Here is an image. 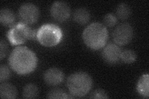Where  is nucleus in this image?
<instances>
[{
    "label": "nucleus",
    "mask_w": 149,
    "mask_h": 99,
    "mask_svg": "<svg viewBox=\"0 0 149 99\" xmlns=\"http://www.w3.org/2000/svg\"><path fill=\"white\" fill-rule=\"evenodd\" d=\"M37 62L36 55L27 47L23 46L15 48L9 57V64L11 69L20 75H26L34 71Z\"/></svg>",
    "instance_id": "obj_1"
},
{
    "label": "nucleus",
    "mask_w": 149,
    "mask_h": 99,
    "mask_svg": "<svg viewBox=\"0 0 149 99\" xmlns=\"http://www.w3.org/2000/svg\"><path fill=\"white\" fill-rule=\"evenodd\" d=\"M82 37L84 43L88 48L97 50L105 46L108 39V32L102 24L94 22L86 27Z\"/></svg>",
    "instance_id": "obj_2"
},
{
    "label": "nucleus",
    "mask_w": 149,
    "mask_h": 99,
    "mask_svg": "<svg viewBox=\"0 0 149 99\" xmlns=\"http://www.w3.org/2000/svg\"><path fill=\"white\" fill-rule=\"evenodd\" d=\"M67 85L72 96L75 97H82L91 90L93 80L88 73L78 71L72 74L68 78Z\"/></svg>",
    "instance_id": "obj_3"
},
{
    "label": "nucleus",
    "mask_w": 149,
    "mask_h": 99,
    "mask_svg": "<svg viewBox=\"0 0 149 99\" xmlns=\"http://www.w3.org/2000/svg\"><path fill=\"white\" fill-rule=\"evenodd\" d=\"M62 32L60 28L53 24H46L37 31L36 39L43 46L50 47L57 45L61 41Z\"/></svg>",
    "instance_id": "obj_4"
},
{
    "label": "nucleus",
    "mask_w": 149,
    "mask_h": 99,
    "mask_svg": "<svg viewBox=\"0 0 149 99\" xmlns=\"http://www.w3.org/2000/svg\"><path fill=\"white\" fill-rule=\"evenodd\" d=\"M37 32L27 24L22 22L13 26L7 33V38L12 45H18L34 39Z\"/></svg>",
    "instance_id": "obj_5"
},
{
    "label": "nucleus",
    "mask_w": 149,
    "mask_h": 99,
    "mask_svg": "<svg viewBox=\"0 0 149 99\" xmlns=\"http://www.w3.org/2000/svg\"><path fill=\"white\" fill-rule=\"evenodd\" d=\"M133 35L132 26L129 23H123L116 27L113 32V38L116 44L123 46L131 41Z\"/></svg>",
    "instance_id": "obj_6"
},
{
    "label": "nucleus",
    "mask_w": 149,
    "mask_h": 99,
    "mask_svg": "<svg viewBox=\"0 0 149 99\" xmlns=\"http://www.w3.org/2000/svg\"><path fill=\"white\" fill-rule=\"evenodd\" d=\"M19 17L21 22L27 25L36 22L39 17V10L35 4L31 3L22 4L19 9Z\"/></svg>",
    "instance_id": "obj_7"
},
{
    "label": "nucleus",
    "mask_w": 149,
    "mask_h": 99,
    "mask_svg": "<svg viewBox=\"0 0 149 99\" xmlns=\"http://www.w3.org/2000/svg\"><path fill=\"white\" fill-rule=\"evenodd\" d=\"M70 8L63 1H56L50 8V14L55 20L58 22L67 21L70 16Z\"/></svg>",
    "instance_id": "obj_8"
},
{
    "label": "nucleus",
    "mask_w": 149,
    "mask_h": 99,
    "mask_svg": "<svg viewBox=\"0 0 149 99\" xmlns=\"http://www.w3.org/2000/svg\"><path fill=\"white\" fill-rule=\"evenodd\" d=\"M121 51L119 46L113 43H109L104 46L102 51L104 60L109 64H115L120 58Z\"/></svg>",
    "instance_id": "obj_9"
},
{
    "label": "nucleus",
    "mask_w": 149,
    "mask_h": 99,
    "mask_svg": "<svg viewBox=\"0 0 149 99\" xmlns=\"http://www.w3.org/2000/svg\"><path fill=\"white\" fill-rule=\"evenodd\" d=\"M64 79V74L57 68L48 69L44 74L45 82L50 86H55L62 83Z\"/></svg>",
    "instance_id": "obj_10"
},
{
    "label": "nucleus",
    "mask_w": 149,
    "mask_h": 99,
    "mask_svg": "<svg viewBox=\"0 0 149 99\" xmlns=\"http://www.w3.org/2000/svg\"><path fill=\"white\" fill-rule=\"evenodd\" d=\"M0 96L1 98L13 99L17 97V91L11 84L2 83L0 86Z\"/></svg>",
    "instance_id": "obj_11"
},
{
    "label": "nucleus",
    "mask_w": 149,
    "mask_h": 99,
    "mask_svg": "<svg viewBox=\"0 0 149 99\" xmlns=\"http://www.w3.org/2000/svg\"><path fill=\"white\" fill-rule=\"evenodd\" d=\"M16 17L13 12L8 8H3L0 11V22L6 27L15 26Z\"/></svg>",
    "instance_id": "obj_12"
},
{
    "label": "nucleus",
    "mask_w": 149,
    "mask_h": 99,
    "mask_svg": "<svg viewBox=\"0 0 149 99\" xmlns=\"http://www.w3.org/2000/svg\"><path fill=\"white\" fill-rule=\"evenodd\" d=\"M74 20L78 24L85 25L90 21V14L86 8H80L77 9L74 12Z\"/></svg>",
    "instance_id": "obj_13"
},
{
    "label": "nucleus",
    "mask_w": 149,
    "mask_h": 99,
    "mask_svg": "<svg viewBox=\"0 0 149 99\" xmlns=\"http://www.w3.org/2000/svg\"><path fill=\"white\" fill-rule=\"evenodd\" d=\"M148 74H143L140 78L137 84V90L143 97L148 98Z\"/></svg>",
    "instance_id": "obj_14"
},
{
    "label": "nucleus",
    "mask_w": 149,
    "mask_h": 99,
    "mask_svg": "<svg viewBox=\"0 0 149 99\" xmlns=\"http://www.w3.org/2000/svg\"><path fill=\"white\" fill-rule=\"evenodd\" d=\"M39 91L36 85L28 84L23 89L22 97L25 98H34L39 96Z\"/></svg>",
    "instance_id": "obj_15"
},
{
    "label": "nucleus",
    "mask_w": 149,
    "mask_h": 99,
    "mask_svg": "<svg viewBox=\"0 0 149 99\" xmlns=\"http://www.w3.org/2000/svg\"><path fill=\"white\" fill-rule=\"evenodd\" d=\"M116 15L119 19L124 21L128 19L130 15V9L125 3H120L116 9Z\"/></svg>",
    "instance_id": "obj_16"
},
{
    "label": "nucleus",
    "mask_w": 149,
    "mask_h": 99,
    "mask_svg": "<svg viewBox=\"0 0 149 99\" xmlns=\"http://www.w3.org/2000/svg\"><path fill=\"white\" fill-rule=\"evenodd\" d=\"M137 55L134 51L131 50H125L123 51L120 54V60L124 63L130 64L134 63L136 60Z\"/></svg>",
    "instance_id": "obj_17"
},
{
    "label": "nucleus",
    "mask_w": 149,
    "mask_h": 99,
    "mask_svg": "<svg viewBox=\"0 0 149 99\" xmlns=\"http://www.w3.org/2000/svg\"><path fill=\"white\" fill-rule=\"evenodd\" d=\"M48 98H68V94L61 89H54L47 93Z\"/></svg>",
    "instance_id": "obj_18"
},
{
    "label": "nucleus",
    "mask_w": 149,
    "mask_h": 99,
    "mask_svg": "<svg viewBox=\"0 0 149 99\" xmlns=\"http://www.w3.org/2000/svg\"><path fill=\"white\" fill-rule=\"evenodd\" d=\"M11 71L9 68L5 65H1L0 66V82H3L10 78Z\"/></svg>",
    "instance_id": "obj_19"
},
{
    "label": "nucleus",
    "mask_w": 149,
    "mask_h": 99,
    "mask_svg": "<svg viewBox=\"0 0 149 99\" xmlns=\"http://www.w3.org/2000/svg\"><path fill=\"white\" fill-rule=\"evenodd\" d=\"M118 22V19L113 14H107L104 17V24L109 27H114Z\"/></svg>",
    "instance_id": "obj_20"
},
{
    "label": "nucleus",
    "mask_w": 149,
    "mask_h": 99,
    "mask_svg": "<svg viewBox=\"0 0 149 99\" xmlns=\"http://www.w3.org/2000/svg\"><path fill=\"white\" fill-rule=\"evenodd\" d=\"M91 98H108L109 97L106 92L102 89H96L93 91L90 96Z\"/></svg>",
    "instance_id": "obj_21"
},
{
    "label": "nucleus",
    "mask_w": 149,
    "mask_h": 99,
    "mask_svg": "<svg viewBox=\"0 0 149 99\" xmlns=\"http://www.w3.org/2000/svg\"><path fill=\"white\" fill-rule=\"evenodd\" d=\"M0 48H1V53H0V56H1V60H3L5 57L8 51L7 44L3 39H1V42H0Z\"/></svg>",
    "instance_id": "obj_22"
}]
</instances>
